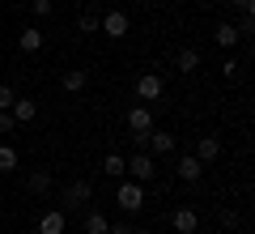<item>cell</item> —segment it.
<instances>
[{
  "mask_svg": "<svg viewBox=\"0 0 255 234\" xmlns=\"http://www.w3.org/2000/svg\"><path fill=\"white\" fill-rule=\"evenodd\" d=\"M124 171H128V179L149 183L157 175V158H153V153H132V158H124Z\"/></svg>",
  "mask_w": 255,
  "mask_h": 234,
  "instance_id": "cell-1",
  "label": "cell"
},
{
  "mask_svg": "<svg viewBox=\"0 0 255 234\" xmlns=\"http://www.w3.org/2000/svg\"><path fill=\"white\" fill-rule=\"evenodd\" d=\"M115 200H119V209H124V213H140V209H145V192H140L136 179H124V183H119Z\"/></svg>",
  "mask_w": 255,
  "mask_h": 234,
  "instance_id": "cell-2",
  "label": "cell"
},
{
  "mask_svg": "<svg viewBox=\"0 0 255 234\" xmlns=\"http://www.w3.org/2000/svg\"><path fill=\"white\" fill-rule=\"evenodd\" d=\"M174 175H179L183 183H196V179H200V175H204V162H200V158H196V153H183L179 162H174Z\"/></svg>",
  "mask_w": 255,
  "mask_h": 234,
  "instance_id": "cell-3",
  "label": "cell"
},
{
  "mask_svg": "<svg viewBox=\"0 0 255 234\" xmlns=\"http://www.w3.org/2000/svg\"><path fill=\"white\" fill-rule=\"evenodd\" d=\"M90 196H94V188H90L85 179H77V183H68V188H64V200H60V205H68V209H81Z\"/></svg>",
  "mask_w": 255,
  "mask_h": 234,
  "instance_id": "cell-4",
  "label": "cell"
},
{
  "mask_svg": "<svg viewBox=\"0 0 255 234\" xmlns=\"http://www.w3.org/2000/svg\"><path fill=\"white\" fill-rule=\"evenodd\" d=\"M145 145H149V153H153V158H170V153H174V136H170V132H153V128H149Z\"/></svg>",
  "mask_w": 255,
  "mask_h": 234,
  "instance_id": "cell-5",
  "label": "cell"
},
{
  "mask_svg": "<svg viewBox=\"0 0 255 234\" xmlns=\"http://www.w3.org/2000/svg\"><path fill=\"white\" fill-rule=\"evenodd\" d=\"M149 128H153V115H149V107H132V111H128V132H132V136H145Z\"/></svg>",
  "mask_w": 255,
  "mask_h": 234,
  "instance_id": "cell-6",
  "label": "cell"
},
{
  "mask_svg": "<svg viewBox=\"0 0 255 234\" xmlns=\"http://www.w3.org/2000/svg\"><path fill=\"white\" fill-rule=\"evenodd\" d=\"M162 90H166V85H162V77H157V72H145V77L136 81V94H140L145 102H157V98H162Z\"/></svg>",
  "mask_w": 255,
  "mask_h": 234,
  "instance_id": "cell-7",
  "label": "cell"
},
{
  "mask_svg": "<svg viewBox=\"0 0 255 234\" xmlns=\"http://www.w3.org/2000/svg\"><path fill=\"white\" fill-rule=\"evenodd\" d=\"M98 30H107V34L111 38H124L128 34V13H107V17H98Z\"/></svg>",
  "mask_w": 255,
  "mask_h": 234,
  "instance_id": "cell-8",
  "label": "cell"
},
{
  "mask_svg": "<svg viewBox=\"0 0 255 234\" xmlns=\"http://www.w3.org/2000/svg\"><path fill=\"white\" fill-rule=\"evenodd\" d=\"M9 115L17 119V124H30V119L38 115V102H30V98H13V107H9Z\"/></svg>",
  "mask_w": 255,
  "mask_h": 234,
  "instance_id": "cell-9",
  "label": "cell"
},
{
  "mask_svg": "<svg viewBox=\"0 0 255 234\" xmlns=\"http://www.w3.org/2000/svg\"><path fill=\"white\" fill-rule=\"evenodd\" d=\"M196 226H200V213L196 209H179L174 213V230L179 234H196Z\"/></svg>",
  "mask_w": 255,
  "mask_h": 234,
  "instance_id": "cell-10",
  "label": "cell"
},
{
  "mask_svg": "<svg viewBox=\"0 0 255 234\" xmlns=\"http://www.w3.org/2000/svg\"><path fill=\"white\" fill-rule=\"evenodd\" d=\"M38 234H64V213L60 209H51V213L38 217Z\"/></svg>",
  "mask_w": 255,
  "mask_h": 234,
  "instance_id": "cell-11",
  "label": "cell"
},
{
  "mask_svg": "<svg viewBox=\"0 0 255 234\" xmlns=\"http://www.w3.org/2000/svg\"><path fill=\"white\" fill-rule=\"evenodd\" d=\"M217 153H221V145L213 141V136H200V141H196V158H200V162H213Z\"/></svg>",
  "mask_w": 255,
  "mask_h": 234,
  "instance_id": "cell-12",
  "label": "cell"
},
{
  "mask_svg": "<svg viewBox=\"0 0 255 234\" xmlns=\"http://www.w3.org/2000/svg\"><path fill=\"white\" fill-rule=\"evenodd\" d=\"M174 64H179V72H196V68H200V51H196V47H183Z\"/></svg>",
  "mask_w": 255,
  "mask_h": 234,
  "instance_id": "cell-13",
  "label": "cell"
},
{
  "mask_svg": "<svg viewBox=\"0 0 255 234\" xmlns=\"http://www.w3.org/2000/svg\"><path fill=\"white\" fill-rule=\"evenodd\" d=\"M17 47H21V51H38V47H43V30H21V34H17Z\"/></svg>",
  "mask_w": 255,
  "mask_h": 234,
  "instance_id": "cell-14",
  "label": "cell"
},
{
  "mask_svg": "<svg viewBox=\"0 0 255 234\" xmlns=\"http://www.w3.org/2000/svg\"><path fill=\"white\" fill-rule=\"evenodd\" d=\"M213 38H217V47H234V43H238L243 34H238V26H230V21H221V26H217V34H213Z\"/></svg>",
  "mask_w": 255,
  "mask_h": 234,
  "instance_id": "cell-15",
  "label": "cell"
},
{
  "mask_svg": "<svg viewBox=\"0 0 255 234\" xmlns=\"http://www.w3.org/2000/svg\"><path fill=\"white\" fill-rule=\"evenodd\" d=\"M60 85H64V90H68V94L85 90V72H81V68H68V72H64V77H60Z\"/></svg>",
  "mask_w": 255,
  "mask_h": 234,
  "instance_id": "cell-16",
  "label": "cell"
},
{
  "mask_svg": "<svg viewBox=\"0 0 255 234\" xmlns=\"http://www.w3.org/2000/svg\"><path fill=\"white\" fill-rule=\"evenodd\" d=\"M102 175H111V179H124V158H119V153H107V158H102Z\"/></svg>",
  "mask_w": 255,
  "mask_h": 234,
  "instance_id": "cell-17",
  "label": "cell"
},
{
  "mask_svg": "<svg viewBox=\"0 0 255 234\" xmlns=\"http://www.w3.org/2000/svg\"><path fill=\"white\" fill-rule=\"evenodd\" d=\"M17 171V149H9V145H0V175Z\"/></svg>",
  "mask_w": 255,
  "mask_h": 234,
  "instance_id": "cell-18",
  "label": "cell"
},
{
  "mask_svg": "<svg viewBox=\"0 0 255 234\" xmlns=\"http://www.w3.org/2000/svg\"><path fill=\"white\" fill-rule=\"evenodd\" d=\"M107 217H102V213H85V234H107Z\"/></svg>",
  "mask_w": 255,
  "mask_h": 234,
  "instance_id": "cell-19",
  "label": "cell"
},
{
  "mask_svg": "<svg viewBox=\"0 0 255 234\" xmlns=\"http://www.w3.org/2000/svg\"><path fill=\"white\" fill-rule=\"evenodd\" d=\"M47 188H51V175H47V171H34V175H30V192H38V196H43Z\"/></svg>",
  "mask_w": 255,
  "mask_h": 234,
  "instance_id": "cell-20",
  "label": "cell"
},
{
  "mask_svg": "<svg viewBox=\"0 0 255 234\" xmlns=\"http://www.w3.org/2000/svg\"><path fill=\"white\" fill-rule=\"evenodd\" d=\"M221 77H226V81H243V64H238V60H226V64H221Z\"/></svg>",
  "mask_w": 255,
  "mask_h": 234,
  "instance_id": "cell-21",
  "label": "cell"
},
{
  "mask_svg": "<svg viewBox=\"0 0 255 234\" xmlns=\"http://www.w3.org/2000/svg\"><path fill=\"white\" fill-rule=\"evenodd\" d=\"M77 26L85 30V34H98V13H81V21Z\"/></svg>",
  "mask_w": 255,
  "mask_h": 234,
  "instance_id": "cell-22",
  "label": "cell"
},
{
  "mask_svg": "<svg viewBox=\"0 0 255 234\" xmlns=\"http://www.w3.org/2000/svg\"><path fill=\"white\" fill-rule=\"evenodd\" d=\"M13 128H17V119H13V115H9V111H0V136H9V132H13Z\"/></svg>",
  "mask_w": 255,
  "mask_h": 234,
  "instance_id": "cell-23",
  "label": "cell"
},
{
  "mask_svg": "<svg viewBox=\"0 0 255 234\" xmlns=\"http://www.w3.org/2000/svg\"><path fill=\"white\" fill-rule=\"evenodd\" d=\"M13 107V90H9V85H0V111H9Z\"/></svg>",
  "mask_w": 255,
  "mask_h": 234,
  "instance_id": "cell-24",
  "label": "cell"
},
{
  "mask_svg": "<svg viewBox=\"0 0 255 234\" xmlns=\"http://www.w3.org/2000/svg\"><path fill=\"white\" fill-rule=\"evenodd\" d=\"M34 13H38V17H47V13H51V0H34Z\"/></svg>",
  "mask_w": 255,
  "mask_h": 234,
  "instance_id": "cell-25",
  "label": "cell"
},
{
  "mask_svg": "<svg viewBox=\"0 0 255 234\" xmlns=\"http://www.w3.org/2000/svg\"><path fill=\"white\" fill-rule=\"evenodd\" d=\"M230 4H234V9H243V13H251V9H255V0H230Z\"/></svg>",
  "mask_w": 255,
  "mask_h": 234,
  "instance_id": "cell-26",
  "label": "cell"
},
{
  "mask_svg": "<svg viewBox=\"0 0 255 234\" xmlns=\"http://www.w3.org/2000/svg\"><path fill=\"white\" fill-rule=\"evenodd\" d=\"M128 234H149V230H128Z\"/></svg>",
  "mask_w": 255,
  "mask_h": 234,
  "instance_id": "cell-27",
  "label": "cell"
}]
</instances>
